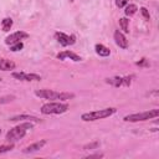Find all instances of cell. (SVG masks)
I'll list each match as a JSON object with an SVG mask.
<instances>
[{
    "label": "cell",
    "instance_id": "cb8c5ba5",
    "mask_svg": "<svg viewBox=\"0 0 159 159\" xmlns=\"http://www.w3.org/2000/svg\"><path fill=\"white\" fill-rule=\"evenodd\" d=\"M0 134H1V128H0Z\"/></svg>",
    "mask_w": 159,
    "mask_h": 159
},
{
    "label": "cell",
    "instance_id": "44dd1931",
    "mask_svg": "<svg viewBox=\"0 0 159 159\" xmlns=\"http://www.w3.org/2000/svg\"><path fill=\"white\" fill-rule=\"evenodd\" d=\"M12 99H15V96H5V97L0 98V103H7V102H10Z\"/></svg>",
    "mask_w": 159,
    "mask_h": 159
},
{
    "label": "cell",
    "instance_id": "8992f818",
    "mask_svg": "<svg viewBox=\"0 0 159 159\" xmlns=\"http://www.w3.org/2000/svg\"><path fill=\"white\" fill-rule=\"evenodd\" d=\"M132 77H111V78H107L106 82L114 86V87H119V86H129L132 80Z\"/></svg>",
    "mask_w": 159,
    "mask_h": 159
},
{
    "label": "cell",
    "instance_id": "d6986e66",
    "mask_svg": "<svg viewBox=\"0 0 159 159\" xmlns=\"http://www.w3.org/2000/svg\"><path fill=\"white\" fill-rule=\"evenodd\" d=\"M24 47V43L21 42V41H19V42H15V43H12V45H10V50L11 51H20L21 48Z\"/></svg>",
    "mask_w": 159,
    "mask_h": 159
},
{
    "label": "cell",
    "instance_id": "30bf717a",
    "mask_svg": "<svg viewBox=\"0 0 159 159\" xmlns=\"http://www.w3.org/2000/svg\"><path fill=\"white\" fill-rule=\"evenodd\" d=\"M114 40H116V43H117L120 48H127V47H128V41H127L125 36H124L119 30H117V31L114 32Z\"/></svg>",
    "mask_w": 159,
    "mask_h": 159
},
{
    "label": "cell",
    "instance_id": "9c48e42d",
    "mask_svg": "<svg viewBox=\"0 0 159 159\" xmlns=\"http://www.w3.org/2000/svg\"><path fill=\"white\" fill-rule=\"evenodd\" d=\"M55 37H56V40L62 46H68V45L75 43V37L73 36H70V35H66L63 32H56L55 34Z\"/></svg>",
    "mask_w": 159,
    "mask_h": 159
},
{
    "label": "cell",
    "instance_id": "8fae6325",
    "mask_svg": "<svg viewBox=\"0 0 159 159\" xmlns=\"http://www.w3.org/2000/svg\"><path fill=\"white\" fill-rule=\"evenodd\" d=\"M57 58L58 60H65V58H71L72 61H81V57L78 55H76L75 52L72 51H63V52H60L57 53Z\"/></svg>",
    "mask_w": 159,
    "mask_h": 159
},
{
    "label": "cell",
    "instance_id": "52a82bcc",
    "mask_svg": "<svg viewBox=\"0 0 159 159\" xmlns=\"http://www.w3.org/2000/svg\"><path fill=\"white\" fill-rule=\"evenodd\" d=\"M26 37H29V34H26V32H24V31H16V32L9 35V36L5 39V43H6V45H12V43L19 42L20 40L26 39Z\"/></svg>",
    "mask_w": 159,
    "mask_h": 159
},
{
    "label": "cell",
    "instance_id": "5bb4252c",
    "mask_svg": "<svg viewBox=\"0 0 159 159\" xmlns=\"http://www.w3.org/2000/svg\"><path fill=\"white\" fill-rule=\"evenodd\" d=\"M94 48H96V52H97V55H99V56H103V57H106V56H109V53H111L109 48H107L106 46H103V45H101V43H97Z\"/></svg>",
    "mask_w": 159,
    "mask_h": 159
},
{
    "label": "cell",
    "instance_id": "7c38bea8",
    "mask_svg": "<svg viewBox=\"0 0 159 159\" xmlns=\"http://www.w3.org/2000/svg\"><path fill=\"white\" fill-rule=\"evenodd\" d=\"M46 144V140H40V142H36V143H34V144H31V145H29V147H26L22 152L24 153H34V152H37V150H40L43 145Z\"/></svg>",
    "mask_w": 159,
    "mask_h": 159
},
{
    "label": "cell",
    "instance_id": "ac0fdd59",
    "mask_svg": "<svg viewBox=\"0 0 159 159\" xmlns=\"http://www.w3.org/2000/svg\"><path fill=\"white\" fill-rule=\"evenodd\" d=\"M128 22H129V20L125 19V17L119 19V25H120V27H122V30H123L124 32H128V31H129V30H128Z\"/></svg>",
    "mask_w": 159,
    "mask_h": 159
},
{
    "label": "cell",
    "instance_id": "ba28073f",
    "mask_svg": "<svg viewBox=\"0 0 159 159\" xmlns=\"http://www.w3.org/2000/svg\"><path fill=\"white\" fill-rule=\"evenodd\" d=\"M12 77L20 81H40L41 80V76L36 73H25V72H14Z\"/></svg>",
    "mask_w": 159,
    "mask_h": 159
},
{
    "label": "cell",
    "instance_id": "6da1fadb",
    "mask_svg": "<svg viewBox=\"0 0 159 159\" xmlns=\"http://www.w3.org/2000/svg\"><path fill=\"white\" fill-rule=\"evenodd\" d=\"M32 128H34V125H32L30 122L21 123V124H19V125L14 127L12 129H10V130L6 133V140H7L9 143H14V142L21 139V138L26 134V132H27L29 129H32Z\"/></svg>",
    "mask_w": 159,
    "mask_h": 159
},
{
    "label": "cell",
    "instance_id": "5b68a950",
    "mask_svg": "<svg viewBox=\"0 0 159 159\" xmlns=\"http://www.w3.org/2000/svg\"><path fill=\"white\" fill-rule=\"evenodd\" d=\"M159 116V109H152V111H147V112H140V113H134V114H129L124 117L125 122H139V120H147V119H152Z\"/></svg>",
    "mask_w": 159,
    "mask_h": 159
},
{
    "label": "cell",
    "instance_id": "4fadbf2b",
    "mask_svg": "<svg viewBox=\"0 0 159 159\" xmlns=\"http://www.w3.org/2000/svg\"><path fill=\"white\" fill-rule=\"evenodd\" d=\"M15 68V62L6 58H0V70L1 71H9Z\"/></svg>",
    "mask_w": 159,
    "mask_h": 159
},
{
    "label": "cell",
    "instance_id": "603a6c76",
    "mask_svg": "<svg viewBox=\"0 0 159 159\" xmlns=\"http://www.w3.org/2000/svg\"><path fill=\"white\" fill-rule=\"evenodd\" d=\"M140 11H142L143 16L145 17V20H149V17H150V16H149V12H148V10H147L145 7H142V9H140Z\"/></svg>",
    "mask_w": 159,
    "mask_h": 159
},
{
    "label": "cell",
    "instance_id": "7402d4cb",
    "mask_svg": "<svg viewBox=\"0 0 159 159\" xmlns=\"http://www.w3.org/2000/svg\"><path fill=\"white\" fill-rule=\"evenodd\" d=\"M127 2H128V0H116V5L120 9V7H124L125 5H127Z\"/></svg>",
    "mask_w": 159,
    "mask_h": 159
},
{
    "label": "cell",
    "instance_id": "e0dca14e",
    "mask_svg": "<svg viewBox=\"0 0 159 159\" xmlns=\"http://www.w3.org/2000/svg\"><path fill=\"white\" fill-rule=\"evenodd\" d=\"M1 24H2V30H4V31H9V30L11 29V26H12V20L9 19V17H6V19L2 20Z\"/></svg>",
    "mask_w": 159,
    "mask_h": 159
},
{
    "label": "cell",
    "instance_id": "484cf974",
    "mask_svg": "<svg viewBox=\"0 0 159 159\" xmlns=\"http://www.w3.org/2000/svg\"><path fill=\"white\" fill-rule=\"evenodd\" d=\"M0 81H1V78H0Z\"/></svg>",
    "mask_w": 159,
    "mask_h": 159
},
{
    "label": "cell",
    "instance_id": "9a60e30c",
    "mask_svg": "<svg viewBox=\"0 0 159 159\" xmlns=\"http://www.w3.org/2000/svg\"><path fill=\"white\" fill-rule=\"evenodd\" d=\"M20 119H29V120H34V122H39L40 120L39 118L32 117V116H16V117H11L9 120L10 122H16V120H20Z\"/></svg>",
    "mask_w": 159,
    "mask_h": 159
},
{
    "label": "cell",
    "instance_id": "7a4b0ae2",
    "mask_svg": "<svg viewBox=\"0 0 159 159\" xmlns=\"http://www.w3.org/2000/svg\"><path fill=\"white\" fill-rule=\"evenodd\" d=\"M35 94L40 98H45V99H61V101H66L70 98H73L75 94L73 93H68V92H56L52 89H36Z\"/></svg>",
    "mask_w": 159,
    "mask_h": 159
},
{
    "label": "cell",
    "instance_id": "3957f363",
    "mask_svg": "<svg viewBox=\"0 0 159 159\" xmlns=\"http://www.w3.org/2000/svg\"><path fill=\"white\" fill-rule=\"evenodd\" d=\"M114 113H116V108H104V109H98V111H94V112L83 113L81 116V118H82V120L89 122V120H97V119L111 117Z\"/></svg>",
    "mask_w": 159,
    "mask_h": 159
},
{
    "label": "cell",
    "instance_id": "d4e9b609",
    "mask_svg": "<svg viewBox=\"0 0 159 159\" xmlns=\"http://www.w3.org/2000/svg\"><path fill=\"white\" fill-rule=\"evenodd\" d=\"M70 1H73V0H70Z\"/></svg>",
    "mask_w": 159,
    "mask_h": 159
},
{
    "label": "cell",
    "instance_id": "277c9868",
    "mask_svg": "<svg viewBox=\"0 0 159 159\" xmlns=\"http://www.w3.org/2000/svg\"><path fill=\"white\" fill-rule=\"evenodd\" d=\"M67 109H68L67 104L51 102V103H46L41 107V113L42 114H61V113H65Z\"/></svg>",
    "mask_w": 159,
    "mask_h": 159
},
{
    "label": "cell",
    "instance_id": "2e32d148",
    "mask_svg": "<svg viewBox=\"0 0 159 159\" xmlns=\"http://www.w3.org/2000/svg\"><path fill=\"white\" fill-rule=\"evenodd\" d=\"M137 10H138L137 5H134V4H129V5H127V6H125L124 14H125L127 16H133V15L137 12Z\"/></svg>",
    "mask_w": 159,
    "mask_h": 159
},
{
    "label": "cell",
    "instance_id": "ffe728a7",
    "mask_svg": "<svg viewBox=\"0 0 159 159\" xmlns=\"http://www.w3.org/2000/svg\"><path fill=\"white\" fill-rule=\"evenodd\" d=\"M12 148H14V144H12V143H10V144H5V145H0V154L6 153V152L11 150Z\"/></svg>",
    "mask_w": 159,
    "mask_h": 159
}]
</instances>
